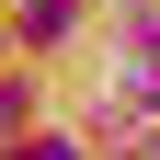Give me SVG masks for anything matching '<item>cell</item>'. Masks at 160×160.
Listing matches in <instances>:
<instances>
[{
  "label": "cell",
  "mask_w": 160,
  "mask_h": 160,
  "mask_svg": "<svg viewBox=\"0 0 160 160\" xmlns=\"http://www.w3.org/2000/svg\"><path fill=\"white\" fill-rule=\"evenodd\" d=\"M12 160H69V137H23V149H12Z\"/></svg>",
  "instance_id": "6da1fadb"
}]
</instances>
